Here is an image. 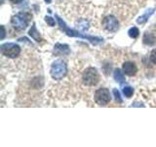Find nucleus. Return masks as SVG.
Instances as JSON below:
<instances>
[{
	"label": "nucleus",
	"mask_w": 156,
	"mask_h": 147,
	"mask_svg": "<svg viewBox=\"0 0 156 147\" xmlns=\"http://www.w3.org/2000/svg\"><path fill=\"white\" fill-rule=\"evenodd\" d=\"M56 18H57V21H58V26H60V28L67 34L68 36H74V37H80V38L88 39V40L91 41L93 44H97V43H100V42L102 41V38H101V37L90 36H84V34H82V33H80V32H78L74 31V29H70L69 28H67V26L66 24V23L63 22L60 17L56 16Z\"/></svg>",
	"instance_id": "1"
},
{
	"label": "nucleus",
	"mask_w": 156,
	"mask_h": 147,
	"mask_svg": "<svg viewBox=\"0 0 156 147\" xmlns=\"http://www.w3.org/2000/svg\"><path fill=\"white\" fill-rule=\"evenodd\" d=\"M51 76L54 80L56 81H61L62 77H65V76L67 73V67L66 64L63 62L62 60H57L55 61L51 66Z\"/></svg>",
	"instance_id": "2"
},
{
	"label": "nucleus",
	"mask_w": 156,
	"mask_h": 147,
	"mask_svg": "<svg viewBox=\"0 0 156 147\" xmlns=\"http://www.w3.org/2000/svg\"><path fill=\"white\" fill-rule=\"evenodd\" d=\"M100 77L99 73L95 68H88L86 71L83 73L82 76V81L83 83L87 86H94L99 82Z\"/></svg>",
	"instance_id": "3"
},
{
	"label": "nucleus",
	"mask_w": 156,
	"mask_h": 147,
	"mask_svg": "<svg viewBox=\"0 0 156 147\" xmlns=\"http://www.w3.org/2000/svg\"><path fill=\"white\" fill-rule=\"evenodd\" d=\"M30 18H31L30 14H28L27 12H21L12 18L11 23L14 28H16L18 29H24L27 27Z\"/></svg>",
	"instance_id": "4"
},
{
	"label": "nucleus",
	"mask_w": 156,
	"mask_h": 147,
	"mask_svg": "<svg viewBox=\"0 0 156 147\" xmlns=\"http://www.w3.org/2000/svg\"><path fill=\"white\" fill-rule=\"evenodd\" d=\"M1 53L5 57L8 58H16L21 53V47L16 43H4L1 45Z\"/></svg>",
	"instance_id": "5"
},
{
	"label": "nucleus",
	"mask_w": 156,
	"mask_h": 147,
	"mask_svg": "<svg viewBox=\"0 0 156 147\" xmlns=\"http://www.w3.org/2000/svg\"><path fill=\"white\" fill-rule=\"evenodd\" d=\"M111 99L110 92L107 88H99L95 92V102L99 105H106L108 104Z\"/></svg>",
	"instance_id": "6"
},
{
	"label": "nucleus",
	"mask_w": 156,
	"mask_h": 147,
	"mask_svg": "<svg viewBox=\"0 0 156 147\" xmlns=\"http://www.w3.org/2000/svg\"><path fill=\"white\" fill-rule=\"evenodd\" d=\"M102 27L107 32H114L118 29V21L114 16H107L102 20Z\"/></svg>",
	"instance_id": "7"
},
{
	"label": "nucleus",
	"mask_w": 156,
	"mask_h": 147,
	"mask_svg": "<svg viewBox=\"0 0 156 147\" xmlns=\"http://www.w3.org/2000/svg\"><path fill=\"white\" fill-rule=\"evenodd\" d=\"M122 69H123V72L125 73V75L129 76V77L135 76L136 74V72H138V68H136V66L135 65L134 63H132V62H126V63H124Z\"/></svg>",
	"instance_id": "8"
},
{
	"label": "nucleus",
	"mask_w": 156,
	"mask_h": 147,
	"mask_svg": "<svg viewBox=\"0 0 156 147\" xmlns=\"http://www.w3.org/2000/svg\"><path fill=\"white\" fill-rule=\"evenodd\" d=\"M154 11H155L154 9H149V10H147V11H146L143 15V16H140L138 20H136V23L140 24H144L146 22H147V20L149 19V17L154 13Z\"/></svg>",
	"instance_id": "9"
},
{
	"label": "nucleus",
	"mask_w": 156,
	"mask_h": 147,
	"mask_svg": "<svg viewBox=\"0 0 156 147\" xmlns=\"http://www.w3.org/2000/svg\"><path fill=\"white\" fill-rule=\"evenodd\" d=\"M55 51L56 52H60L63 55H67L69 53V47L66 44H61V43H57L55 45Z\"/></svg>",
	"instance_id": "10"
},
{
	"label": "nucleus",
	"mask_w": 156,
	"mask_h": 147,
	"mask_svg": "<svg viewBox=\"0 0 156 147\" xmlns=\"http://www.w3.org/2000/svg\"><path fill=\"white\" fill-rule=\"evenodd\" d=\"M28 34H29V36H30L34 39V40H36L37 42H40V41H41L40 34H39V32H37L35 24H33V26L31 27V28H30V31H29Z\"/></svg>",
	"instance_id": "11"
},
{
	"label": "nucleus",
	"mask_w": 156,
	"mask_h": 147,
	"mask_svg": "<svg viewBox=\"0 0 156 147\" xmlns=\"http://www.w3.org/2000/svg\"><path fill=\"white\" fill-rule=\"evenodd\" d=\"M114 78L116 81H118L119 83H122V82H125V77H124V74L122 73L119 69H117V70L114 71Z\"/></svg>",
	"instance_id": "12"
},
{
	"label": "nucleus",
	"mask_w": 156,
	"mask_h": 147,
	"mask_svg": "<svg viewBox=\"0 0 156 147\" xmlns=\"http://www.w3.org/2000/svg\"><path fill=\"white\" fill-rule=\"evenodd\" d=\"M144 42L145 44H148V45H152V44L155 42V38L152 36H151L150 33L146 32L144 34Z\"/></svg>",
	"instance_id": "13"
},
{
	"label": "nucleus",
	"mask_w": 156,
	"mask_h": 147,
	"mask_svg": "<svg viewBox=\"0 0 156 147\" xmlns=\"http://www.w3.org/2000/svg\"><path fill=\"white\" fill-rule=\"evenodd\" d=\"M128 33H129V36H130V37H132V38H136V37L139 36V33H140L139 28H136V27L132 28L129 29Z\"/></svg>",
	"instance_id": "14"
},
{
	"label": "nucleus",
	"mask_w": 156,
	"mask_h": 147,
	"mask_svg": "<svg viewBox=\"0 0 156 147\" xmlns=\"http://www.w3.org/2000/svg\"><path fill=\"white\" fill-rule=\"evenodd\" d=\"M123 93H124V95H125L126 97L130 98L132 95H133V93H134L133 87H131V86H125V87L123 88Z\"/></svg>",
	"instance_id": "15"
},
{
	"label": "nucleus",
	"mask_w": 156,
	"mask_h": 147,
	"mask_svg": "<svg viewBox=\"0 0 156 147\" xmlns=\"http://www.w3.org/2000/svg\"><path fill=\"white\" fill-rule=\"evenodd\" d=\"M113 94H114V97H115V100L118 103H122V99L120 97V92L117 90L116 88H114V89H113Z\"/></svg>",
	"instance_id": "16"
},
{
	"label": "nucleus",
	"mask_w": 156,
	"mask_h": 147,
	"mask_svg": "<svg viewBox=\"0 0 156 147\" xmlns=\"http://www.w3.org/2000/svg\"><path fill=\"white\" fill-rule=\"evenodd\" d=\"M45 21H46V23L49 24V26H51V27L55 26V20H54L53 18L49 17V16H46L45 17Z\"/></svg>",
	"instance_id": "17"
},
{
	"label": "nucleus",
	"mask_w": 156,
	"mask_h": 147,
	"mask_svg": "<svg viewBox=\"0 0 156 147\" xmlns=\"http://www.w3.org/2000/svg\"><path fill=\"white\" fill-rule=\"evenodd\" d=\"M150 61L156 65V49H153L150 53Z\"/></svg>",
	"instance_id": "18"
},
{
	"label": "nucleus",
	"mask_w": 156,
	"mask_h": 147,
	"mask_svg": "<svg viewBox=\"0 0 156 147\" xmlns=\"http://www.w3.org/2000/svg\"><path fill=\"white\" fill-rule=\"evenodd\" d=\"M12 3H14V4H19V3H21L23 0H10Z\"/></svg>",
	"instance_id": "19"
},
{
	"label": "nucleus",
	"mask_w": 156,
	"mask_h": 147,
	"mask_svg": "<svg viewBox=\"0 0 156 147\" xmlns=\"http://www.w3.org/2000/svg\"><path fill=\"white\" fill-rule=\"evenodd\" d=\"M4 36H5V31H4V27H2V36H1L2 39L4 38Z\"/></svg>",
	"instance_id": "20"
},
{
	"label": "nucleus",
	"mask_w": 156,
	"mask_h": 147,
	"mask_svg": "<svg viewBox=\"0 0 156 147\" xmlns=\"http://www.w3.org/2000/svg\"><path fill=\"white\" fill-rule=\"evenodd\" d=\"M46 3H51V0H45Z\"/></svg>",
	"instance_id": "21"
}]
</instances>
